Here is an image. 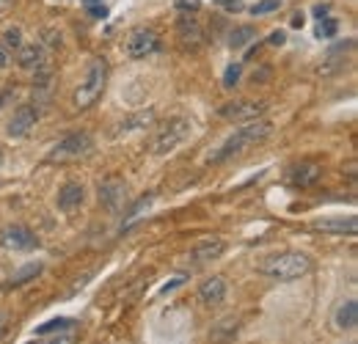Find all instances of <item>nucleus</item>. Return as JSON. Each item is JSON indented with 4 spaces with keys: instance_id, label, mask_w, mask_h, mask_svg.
<instances>
[{
    "instance_id": "obj_25",
    "label": "nucleus",
    "mask_w": 358,
    "mask_h": 344,
    "mask_svg": "<svg viewBox=\"0 0 358 344\" xmlns=\"http://www.w3.org/2000/svg\"><path fill=\"white\" fill-rule=\"evenodd\" d=\"M240 83V64H231L224 75V88H234Z\"/></svg>"
},
{
    "instance_id": "obj_12",
    "label": "nucleus",
    "mask_w": 358,
    "mask_h": 344,
    "mask_svg": "<svg viewBox=\"0 0 358 344\" xmlns=\"http://www.w3.org/2000/svg\"><path fill=\"white\" fill-rule=\"evenodd\" d=\"M199 298L207 303V306H218L226 301V281L221 275H213L207 278L201 287H199Z\"/></svg>"
},
{
    "instance_id": "obj_18",
    "label": "nucleus",
    "mask_w": 358,
    "mask_h": 344,
    "mask_svg": "<svg viewBox=\"0 0 358 344\" xmlns=\"http://www.w3.org/2000/svg\"><path fill=\"white\" fill-rule=\"evenodd\" d=\"M179 39L182 44H196L201 42V28H199V22L196 20H190V17H182L179 20Z\"/></svg>"
},
{
    "instance_id": "obj_27",
    "label": "nucleus",
    "mask_w": 358,
    "mask_h": 344,
    "mask_svg": "<svg viewBox=\"0 0 358 344\" xmlns=\"http://www.w3.org/2000/svg\"><path fill=\"white\" fill-rule=\"evenodd\" d=\"M11 58H14V52H11L6 44L0 42V69H6V66L11 64Z\"/></svg>"
},
{
    "instance_id": "obj_4",
    "label": "nucleus",
    "mask_w": 358,
    "mask_h": 344,
    "mask_svg": "<svg viewBox=\"0 0 358 344\" xmlns=\"http://www.w3.org/2000/svg\"><path fill=\"white\" fill-rule=\"evenodd\" d=\"M190 135V122L185 116H177V119H169L166 124H160L155 138H152V152L155 155H169L174 152L179 143Z\"/></svg>"
},
{
    "instance_id": "obj_36",
    "label": "nucleus",
    "mask_w": 358,
    "mask_h": 344,
    "mask_svg": "<svg viewBox=\"0 0 358 344\" xmlns=\"http://www.w3.org/2000/svg\"><path fill=\"white\" fill-rule=\"evenodd\" d=\"M0 166H3V149H0Z\"/></svg>"
},
{
    "instance_id": "obj_9",
    "label": "nucleus",
    "mask_w": 358,
    "mask_h": 344,
    "mask_svg": "<svg viewBox=\"0 0 358 344\" xmlns=\"http://www.w3.org/2000/svg\"><path fill=\"white\" fill-rule=\"evenodd\" d=\"M36 122H39V110H36L34 105H22V108L14 110V116H11L6 132H8L11 138H28V135L36 129Z\"/></svg>"
},
{
    "instance_id": "obj_1",
    "label": "nucleus",
    "mask_w": 358,
    "mask_h": 344,
    "mask_svg": "<svg viewBox=\"0 0 358 344\" xmlns=\"http://www.w3.org/2000/svg\"><path fill=\"white\" fill-rule=\"evenodd\" d=\"M270 132H273V124H270L268 119H254V122H245V124H240V127L234 129V132L226 138L221 146H215V149L207 155V160H210L213 166L226 163V160H231L234 155H240L243 149H248V146H254V143L265 141Z\"/></svg>"
},
{
    "instance_id": "obj_15",
    "label": "nucleus",
    "mask_w": 358,
    "mask_h": 344,
    "mask_svg": "<svg viewBox=\"0 0 358 344\" xmlns=\"http://www.w3.org/2000/svg\"><path fill=\"white\" fill-rule=\"evenodd\" d=\"M334 322H336V328L339 331H353L358 325V301H345L339 308H336V314H334Z\"/></svg>"
},
{
    "instance_id": "obj_3",
    "label": "nucleus",
    "mask_w": 358,
    "mask_h": 344,
    "mask_svg": "<svg viewBox=\"0 0 358 344\" xmlns=\"http://www.w3.org/2000/svg\"><path fill=\"white\" fill-rule=\"evenodd\" d=\"M105 86H108V64H105V58H91L89 69H86L80 86L75 88V96H72L75 108H78V110L91 108V105L102 96Z\"/></svg>"
},
{
    "instance_id": "obj_21",
    "label": "nucleus",
    "mask_w": 358,
    "mask_h": 344,
    "mask_svg": "<svg viewBox=\"0 0 358 344\" xmlns=\"http://www.w3.org/2000/svg\"><path fill=\"white\" fill-rule=\"evenodd\" d=\"M72 325H75V322H72L69 317H58V320H50L45 325H39L36 334H39V336H47V334H55V331H69Z\"/></svg>"
},
{
    "instance_id": "obj_22",
    "label": "nucleus",
    "mask_w": 358,
    "mask_h": 344,
    "mask_svg": "<svg viewBox=\"0 0 358 344\" xmlns=\"http://www.w3.org/2000/svg\"><path fill=\"white\" fill-rule=\"evenodd\" d=\"M155 119V113L152 110H146V113H138V116H133V119H127V122H122V127H119V132L116 135H127L130 129H141L146 122H152Z\"/></svg>"
},
{
    "instance_id": "obj_7",
    "label": "nucleus",
    "mask_w": 358,
    "mask_h": 344,
    "mask_svg": "<svg viewBox=\"0 0 358 344\" xmlns=\"http://www.w3.org/2000/svg\"><path fill=\"white\" fill-rule=\"evenodd\" d=\"M124 50H127L130 58H149V55H155L160 50V36L155 31H149V28H138L127 36Z\"/></svg>"
},
{
    "instance_id": "obj_33",
    "label": "nucleus",
    "mask_w": 358,
    "mask_h": 344,
    "mask_svg": "<svg viewBox=\"0 0 358 344\" xmlns=\"http://www.w3.org/2000/svg\"><path fill=\"white\" fill-rule=\"evenodd\" d=\"M292 28H303V14H301V11H295V17H292Z\"/></svg>"
},
{
    "instance_id": "obj_13",
    "label": "nucleus",
    "mask_w": 358,
    "mask_h": 344,
    "mask_svg": "<svg viewBox=\"0 0 358 344\" xmlns=\"http://www.w3.org/2000/svg\"><path fill=\"white\" fill-rule=\"evenodd\" d=\"M83 199H86V190H83L80 182H66V185L58 190V207L66 210V213L75 210V207H80Z\"/></svg>"
},
{
    "instance_id": "obj_16",
    "label": "nucleus",
    "mask_w": 358,
    "mask_h": 344,
    "mask_svg": "<svg viewBox=\"0 0 358 344\" xmlns=\"http://www.w3.org/2000/svg\"><path fill=\"white\" fill-rule=\"evenodd\" d=\"M99 199L108 210H119V201L124 199V185L119 179H108L99 185Z\"/></svg>"
},
{
    "instance_id": "obj_34",
    "label": "nucleus",
    "mask_w": 358,
    "mask_h": 344,
    "mask_svg": "<svg viewBox=\"0 0 358 344\" xmlns=\"http://www.w3.org/2000/svg\"><path fill=\"white\" fill-rule=\"evenodd\" d=\"M50 344H72V336H55L50 339Z\"/></svg>"
},
{
    "instance_id": "obj_28",
    "label": "nucleus",
    "mask_w": 358,
    "mask_h": 344,
    "mask_svg": "<svg viewBox=\"0 0 358 344\" xmlns=\"http://www.w3.org/2000/svg\"><path fill=\"white\" fill-rule=\"evenodd\" d=\"M201 6V0H177V8H182V11H196Z\"/></svg>"
},
{
    "instance_id": "obj_35",
    "label": "nucleus",
    "mask_w": 358,
    "mask_h": 344,
    "mask_svg": "<svg viewBox=\"0 0 358 344\" xmlns=\"http://www.w3.org/2000/svg\"><path fill=\"white\" fill-rule=\"evenodd\" d=\"M86 6H96V3H102V0H83Z\"/></svg>"
},
{
    "instance_id": "obj_2",
    "label": "nucleus",
    "mask_w": 358,
    "mask_h": 344,
    "mask_svg": "<svg viewBox=\"0 0 358 344\" xmlns=\"http://www.w3.org/2000/svg\"><path fill=\"white\" fill-rule=\"evenodd\" d=\"M259 270L268 275V278H275V281H295L301 275H306L312 270V259L306 257L303 251H287V254H273L268 257Z\"/></svg>"
},
{
    "instance_id": "obj_29",
    "label": "nucleus",
    "mask_w": 358,
    "mask_h": 344,
    "mask_svg": "<svg viewBox=\"0 0 358 344\" xmlns=\"http://www.w3.org/2000/svg\"><path fill=\"white\" fill-rule=\"evenodd\" d=\"M185 281H187V278H185V275H177V278H174V281H171V284H166V287H163V289H160V292H163V295H169V292H174V289H177V287H182V284H185Z\"/></svg>"
},
{
    "instance_id": "obj_32",
    "label": "nucleus",
    "mask_w": 358,
    "mask_h": 344,
    "mask_svg": "<svg viewBox=\"0 0 358 344\" xmlns=\"http://www.w3.org/2000/svg\"><path fill=\"white\" fill-rule=\"evenodd\" d=\"M6 331H8V317L0 311V339H3V334H6Z\"/></svg>"
},
{
    "instance_id": "obj_23",
    "label": "nucleus",
    "mask_w": 358,
    "mask_h": 344,
    "mask_svg": "<svg viewBox=\"0 0 358 344\" xmlns=\"http://www.w3.org/2000/svg\"><path fill=\"white\" fill-rule=\"evenodd\" d=\"M336 31H339V22L334 17H322L320 25H317V31H314V36L317 39H331V36H336Z\"/></svg>"
},
{
    "instance_id": "obj_26",
    "label": "nucleus",
    "mask_w": 358,
    "mask_h": 344,
    "mask_svg": "<svg viewBox=\"0 0 358 344\" xmlns=\"http://www.w3.org/2000/svg\"><path fill=\"white\" fill-rule=\"evenodd\" d=\"M149 204H152V196H143V199H141V201H138V204H135L133 210H130V217H127V223H130V220H133V217H138V215H141V213H143V210H146V207H149Z\"/></svg>"
},
{
    "instance_id": "obj_19",
    "label": "nucleus",
    "mask_w": 358,
    "mask_h": 344,
    "mask_svg": "<svg viewBox=\"0 0 358 344\" xmlns=\"http://www.w3.org/2000/svg\"><path fill=\"white\" fill-rule=\"evenodd\" d=\"M39 273H42V264H39V261H31V264H25L22 270H17V273H14V278H11L8 284H11V287H22V284L34 281Z\"/></svg>"
},
{
    "instance_id": "obj_17",
    "label": "nucleus",
    "mask_w": 358,
    "mask_h": 344,
    "mask_svg": "<svg viewBox=\"0 0 358 344\" xmlns=\"http://www.w3.org/2000/svg\"><path fill=\"white\" fill-rule=\"evenodd\" d=\"M317 179H320V166H314V163L295 166V169L289 171V185H295V187H309Z\"/></svg>"
},
{
    "instance_id": "obj_20",
    "label": "nucleus",
    "mask_w": 358,
    "mask_h": 344,
    "mask_svg": "<svg viewBox=\"0 0 358 344\" xmlns=\"http://www.w3.org/2000/svg\"><path fill=\"white\" fill-rule=\"evenodd\" d=\"M254 36H257V31H254L251 25H240V28H234V31H231V39H229V44L237 50V47H245V44L251 42Z\"/></svg>"
},
{
    "instance_id": "obj_10",
    "label": "nucleus",
    "mask_w": 358,
    "mask_h": 344,
    "mask_svg": "<svg viewBox=\"0 0 358 344\" xmlns=\"http://www.w3.org/2000/svg\"><path fill=\"white\" fill-rule=\"evenodd\" d=\"M358 223L356 217H322V220H314V231H322V234H356Z\"/></svg>"
},
{
    "instance_id": "obj_11",
    "label": "nucleus",
    "mask_w": 358,
    "mask_h": 344,
    "mask_svg": "<svg viewBox=\"0 0 358 344\" xmlns=\"http://www.w3.org/2000/svg\"><path fill=\"white\" fill-rule=\"evenodd\" d=\"M224 251H226L224 240L210 237V240H201V243H199V245L190 251V259H193V264H207V261H213V259L221 257Z\"/></svg>"
},
{
    "instance_id": "obj_8",
    "label": "nucleus",
    "mask_w": 358,
    "mask_h": 344,
    "mask_svg": "<svg viewBox=\"0 0 358 344\" xmlns=\"http://www.w3.org/2000/svg\"><path fill=\"white\" fill-rule=\"evenodd\" d=\"M0 245L8 248V251H34L39 245V240L28 226L14 223V226H6L0 231Z\"/></svg>"
},
{
    "instance_id": "obj_24",
    "label": "nucleus",
    "mask_w": 358,
    "mask_h": 344,
    "mask_svg": "<svg viewBox=\"0 0 358 344\" xmlns=\"http://www.w3.org/2000/svg\"><path fill=\"white\" fill-rule=\"evenodd\" d=\"M278 8H281V0H259L251 8V14H270V11H278Z\"/></svg>"
},
{
    "instance_id": "obj_6",
    "label": "nucleus",
    "mask_w": 358,
    "mask_h": 344,
    "mask_svg": "<svg viewBox=\"0 0 358 344\" xmlns=\"http://www.w3.org/2000/svg\"><path fill=\"white\" fill-rule=\"evenodd\" d=\"M265 110H268V102H262V99H237V102H226L218 110V116L226 122H234V124H245V122L262 119Z\"/></svg>"
},
{
    "instance_id": "obj_30",
    "label": "nucleus",
    "mask_w": 358,
    "mask_h": 344,
    "mask_svg": "<svg viewBox=\"0 0 358 344\" xmlns=\"http://www.w3.org/2000/svg\"><path fill=\"white\" fill-rule=\"evenodd\" d=\"M86 8H89L91 17H96V20H99V17H108V8H105L102 3H96V6H86Z\"/></svg>"
},
{
    "instance_id": "obj_14",
    "label": "nucleus",
    "mask_w": 358,
    "mask_h": 344,
    "mask_svg": "<svg viewBox=\"0 0 358 344\" xmlns=\"http://www.w3.org/2000/svg\"><path fill=\"white\" fill-rule=\"evenodd\" d=\"M17 64H20L22 69H28V72L42 69V66H45V50H42L39 44L20 47V52H17Z\"/></svg>"
},
{
    "instance_id": "obj_5",
    "label": "nucleus",
    "mask_w": 358,
    "mask_h": 344,
    "mask_svg": "<svg viewBox=\"0 0 358 344\" xmlns=\"http://www.w3.org/2000/svg\"><path fill=\"white\" fill-rule=\"evenodd\" d=\"M91 149H94V138H91L89 132H72V135H66V138H61V141L55 143V149L47 155V160H50V163L80 160V157L91 155Z\"/></svg>"
},
{
    "instance_id": "obj_31",
    "label": "nucleus",
    "mask_w": 358,
    "mask_h": 344,
    "mask_svg": "<svg viewBox=\"0 0 358 344\" xmlns=\"http://www.w3.org/2000/svg\"><path fill=\"white\" fill-rule=\"evenodd\" d=\"M284 42H287V34H284V31H273L268 39V44H278V47H281Z\"/></svg>"
}]
</instances>
